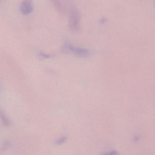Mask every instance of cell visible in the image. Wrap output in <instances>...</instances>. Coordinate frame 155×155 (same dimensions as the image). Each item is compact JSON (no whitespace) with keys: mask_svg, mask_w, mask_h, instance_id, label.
<instances>
[{"mask_svg":"<svg viewBox=\"0 0 155 155\" xmlns=\"http://www.w3.org/2000/svg\"><path fill=\"white\" fill-rule=\"evenodd\" d=\"M71 17L70 18L69 26L71 29L77 31L78 29L80 15L78 12L75 8H72L71 10Z\"/></svg>","mask_w":155,"mask_h":155,"instance_id":"cell-1","label":"cell"},{"mask_svg":"<svg viewBox=\"0 0 155 155\" xmlns=\"http://www.w3.org/2000/svg\"><path fill=\"white\" fill-rule=\"evenodd\" d=\"M65 48L68 50L72 51V52H74L75 54L79 56L85 57L89 54V51L87 50L82 48L74 47L69 43H65Z\"/></svg>","mask_w":155,"mask_h":155,"instance_id":"cell-2","label":"cell"},{"mask_svg":"<svg viewBox=\"0 0 155 155\" xmlns=\"http://www.w3.org/2000/svg\"><path fill=\"white\" fill-rule=\"evenodd\" d=\"M33 9L32 3L30 1H23L21 4L20 10L23 14L27 15L31 12Z\"/></svg>","mask_w":155,"mask_h":155,"instance_id":"cell-3","label":"cell"},{"mask_svg":"<svg viewBox=\"0 0 155 155\" xmlns=\"http://www.w3.org/2000/svg\"><path fill=\"white\" fill-rule=\"evenodd\" d=\"M4 115L2 114V112H1L2 119V120H3V121L5 125H8L9 124V121L8 119L6 118V116H4Z\"/></svg>","mask_w":155,"mask_h":155,"instance_id":"cell-4","label":"cell"},{"mask_svg":"<svg viewBox=\"0 0 155 155\" xmlns=\"http://www.w3.org/2000/svg\"><path fill=\"white\" fill-rule=\"evenodd\" d=\"M66 140V139L65 137L61 138L59 139L58 140H57L56 143L58 144H62V143H64L65 142Z\"/></svg>","mask_w":155,"mask_h":155,"instance_id":"cell-5","label":"cell"},{"mask_svg":"<svg viewBox=\"0 0 155 155\" xmlns=\"http://www.w3.org/2000/svg\"><path fill=\"white\" fill-rule=\"evenodd\" d=\"M118 152L116 150H113L110 152H108L106 154H103L102 155H117Z\"/></svg>","mask_w":155,"mask_h":155,"instance_id":"cell-6","label":"cell"}]
</instances>
